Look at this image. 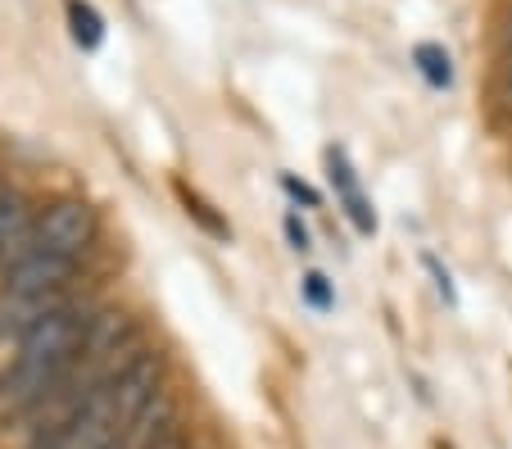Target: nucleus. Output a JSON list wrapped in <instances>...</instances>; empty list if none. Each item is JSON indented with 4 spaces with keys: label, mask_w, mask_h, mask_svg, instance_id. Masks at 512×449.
<instances>
[{
    "label": "nucleus",
    "mask_w": 512,
    "mask_h": 449,
    "mask_svg": "<svg viewBox=\"0 0 512 449\" xmlns=\"http://www.w3.org/2000/svg\"><path fill=\"white\" fill-rule=\"evenodd\" d=\"M91 323H96V309L73 300L23 336L10 368L0 372V418H28L59 381L78 368Z\"/></svg>",
    "instance_id": "nucleus-1"
},
{
    "label": "nucleus",
    "mask_w": 512,
    "mask_h": 449,
    "mask_svg": "<svg viewBox=\"0 0 512 449\" xmlns=\"http://www.w3.org/2000/svg\"><path fill=\"white\" fill-rule=\"evenodd\" d=\"M100 236V214L78 196H59L41 209L37 227H32V245L28 250H41V254H59V259H78L96 245Z\"/></svg>",
    "instance_id": "nucleus-2"
},
{
    "label": "nucleus",
    "mask_w": 512,
    "mask_h": 449,
    "mask_svg": "<svg viewBox=\"0 0 512 449\" xmlns=\"http://www.w3.org/2000/svg\"><path fill=\"white\" fill-rule=\"evenodd\" d=\"M109 395H114V409H118V418H123V427L132 431V422L164 395V359H159L155 350L132 354V359L109 377Z\"/></svg>",
    "instance_id": "nucleus-3"
},
{
    "label": "nucleus",
    "mask_w": 512,
    "mask_h": 449,
    "mask_svg": "<svg viewBox=\"0 0 512 449\" xmlns=\"http://www.w3.org/2000/svg\"><path fill=\"white\" fill-rule=\"evenodd\" d=\"M73 291H0V341H23L50 313L73 304Z\"/></svg>",
    "instance_id": "nucleus-4"
},
{
    "label": "nucleus",
    "mask_w": 512,
    "mask_h": 449,
    "mask_svg": "<svg viewBox=\"0 0 512 449\" xmlns=\"http://www.w3.org/2000/svg\"><path fill=\"white\" fill-rule=\"evenodd\" d=\"M322 164H327V182H331V191H336V205L345 209V218L354 223V232L358 236H377V209H372L368 191H363V182H358L345 146H327Z\"/></svg>",
    "instance_id": "nucleus-5"
},
{
    "label": "nucleus",
    "mask_w": 512,
    "mask_h": 449,
    "mask_svg": "<svg viewBox=\"0 0 512 449\" xmlns=\"http://www.w3.org/2000/svg\"><path fill=\"white\" fill-rule=\"evenodd\" d=\"M78 259H59V254L28 250L10 273L0 277V291H73L78 277Z\"/></svg>",
    "instance_id": "nucleus-6"
},
{
    "label": "nucleus",
    "mask_w": 512,
    "mask_h": 449,
    "mask_svg": "<svg viewBox=\"0 0 512 449\" xmlns=\"http://www.w3.org/2000/svg\"><path fill=\"white\" fill-rule=\"evenodd\" d=\"M413 64H417V73H422L435 91L454 87V59H449L445 46H435V41H417V46H413Z\"/></svg>",
    "instance_id": "nucleus-7"
},
{
    "label": "nucleus",
    "mask_w": 512,
    "mask_h": 449,
    "mask_svg": "<svg viewBox=\"0 0 512 449\" xmlns=\"http://www.w3.org/2000/svg\"><path fill=\"white\" fill-rule=\"evenodd\" d=\"M68 32H73V46L96 50L105 41V19L91 0H68Z\"/></svg>",
    "instance_id": "nucleus-8"
},
{
    "label": "nucleus",
    "mask_w": 512,
    "mask_h": 449,
    "mask_svg": "<svg viewBox=\"0 0 512 449\" xmlns=\"http://www.w3.org/2000/svg\"><path fill=\"white\" fill-rule=\"evenodd\" d=\"M300 300L309 304L313 313H331L336 309V282H331L327 273H318V268H309V273L300 277Z\"/></svg>",
    "instance_id": "nucleus-9"
},
{
    "label": "nucleus",
    "mask_w": 512,
    "mask_h": 449,
    "mask_svg": "<svg viewBox=\"0 0 512 449\" xmlns=\"http://www.w3.org/2000/svg\"><path fill=\"white\" fill-rule=\"evenodd\" d=\"M281 232H286V241H290V250H295V254H309L313 250V236H309V227H304L300 209H286V218H281Z\"/></svg>",
    "instance_id": "nucleus-10"
},
{
    "label": "nucleus",
    "mask_w": 512,
    "mask_h": 449,
    "mask_svg": "<svg viewBox=\"0 0 512 449\" xmlns=\"http://www.w3.org/2000/svg\"><path fill=\"white\" fill-rule=\"evenodd\" d=\"M422 264H426V273H431V282H435V291H440V300L454 309L458 304V286H454V277H449V268L435 259V254H422Z\"/></svg>",
    "instance_id": "nucleus-11"
},
{
    "label": "nucleus",
    "mask_w": 512,
    "mask_h": 449,
    "mask_svg": "<svg viewBox=\"0 0 512 449\" xmlns=\"http://www.w3.org/2000/svg\"><path fill=\"white\" fill-rule=\"evenodd\" d=\"M281 191H286L295 205H304V209H318V191H313L304 177H295V173H281Z\"/></svg>",
    "instance_id": "nucleus-12"
},
{
    "label": "nucleus",
    "mask_w": 512,
    "mask_h": 449,
    "mask_svg": "<svg viewBox=\"0 0 512 449\" xmlns=\"http://www.w3.org/2000/svg\"><path fill=\"white\" fill-rule=\"evenodd\" d=\"M182 200H186V214H195V218H200V223L209 227L213 236H227V223H223V218H213V214H209V205H204L200 196H191V191H182Z\"/></svg>",
    "instance_id": "nucleus-13"
},
{
    "label": "nucleus",
    "mask_w": 512,
    "mask_h": 449,
    "mask_svg": "<svg viewBox=\"0 0 512 449\" xmlns=\"http://www.w3.org/2000/svg\"><path fill=\"white\" fill-rule=\"evenodd\" d=\"M499 105L512 109V55L503 59V69H499Z\"/></svg>",
    "instance_id": "nucleus-14"
},
{
    "label": "nucleus",
    "mask_w": 512,
    "mask_h": 449,
    "mask_svg": "<svg viewBox=\"0 0 512 449\" xmlns=\"http://www.w3.org/2000/svg\"><path fill=\"white\" fill-rule=\"evenodd\" d=\"M10 196H14V186L5 182V173H0V209H5V200H10Z\"/></svg>",
    "instance_id": "nucleus-15"
},
{
    "label": "nucleus",
    "mask_w": 512,
    "mask_h": 449,
    "mask_svg": "<svg viewBox=\"0 0 512 449\" xmlns=\"http://www.w3.org/2000/svg\"><path fill=\"white\" fill-rule=\"evenodd\" d=\"M508 41H512V37H508Z\"/></svg>",
    "instance_id": "nucleus-16"
}]
</instances>
